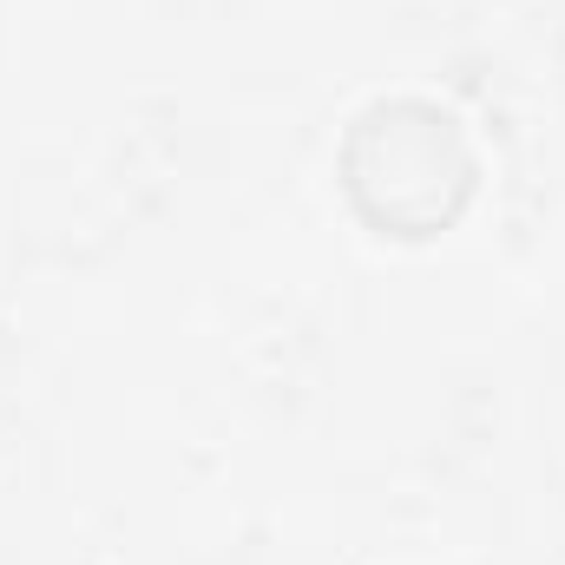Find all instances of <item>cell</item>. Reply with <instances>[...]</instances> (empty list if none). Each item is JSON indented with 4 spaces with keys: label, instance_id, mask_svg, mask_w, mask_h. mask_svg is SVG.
I'll return each mask as SVG.
<instances>
[{
    "label": "cell",
    "instance_id": "1",
    "mask_svg": "<svg viewBox=\"0 0 565 565\" xmlns=\"http://www.w3.org/2000/svg\"><path fill=\"white\" fill-rule=\"evenodd\" d=\"M473 145L427 99H375L342 139V191L382 237H434L473 198Z\"/></svg>",
    "mask_w": 565,
    "mask_h": 565
}]
</instances>
